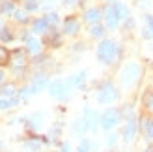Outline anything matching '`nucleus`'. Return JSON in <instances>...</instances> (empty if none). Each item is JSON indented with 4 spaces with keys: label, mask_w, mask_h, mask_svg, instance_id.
I'll return each instance as SVG.
<instances>
[{
    "label": "nucleus",
    "mask_w": 153,
    "mask_h": 152,
    "mask_svg": "<svg viewBox=\"0 0 153 152\" xmlns=\"http://www.w3.org/2000/svg\"><path fill=\"white\" fill-rule=\"evenodd\" d=\"M64 30H65L67 34H75L76 30H79V23H76V19H73V17L65 19V23H64Z\"/></svg>",
    "instance_id": "nucleus-10"
},
{
    "label": "nucleus",
    "mask_w": 153,
    "mask_h": 152,
    "mask_svg": "<svg viewBox=\"0 0 153 152\" xmlns=\"http://www.w3.org/2000/svg\"><path fill=\"white\" fill-rule=\"evenodd\" d=\"M149 107L153 109V98H151V100H149Z\"/></svg>",
    "instance_id": "nucleus-35"
},
{
    "label": "nucleus",
    "mask_w": 153,
    "mask_h": 152,
    "mask_svg": "<svg viewBox=\"0 0 153 152\" xmlns=\"http://www.w3.org/2000/svg\"><path fill=\"white\" fill-rule=\"evenodd\" d=\"M26 49H28V53H32V55H37L39 49H41L39 40H36V38H28V40H26Z\"/></svg>",
    "instance_id": "nucleus-9"
},
{
    "label": "nucleus",
    "mask_w": 153,
    "mask_h": 152,
    "mask_svg": "<svg viewBox=\"0 0 153 152\" xmlns=\"http://www.w3.org/2000/svg\"><path fill=\"white\" fill-rule=\"evenodd\" d=\"M2 79H4V73H2V71H0V83H2Z\"/></svg>",
    "instance_id": "nucleus-36"
},
{
    "label": "nucleus",
    "mask_w": 153,
    "mask_h": 152,
    "mask_svg": "<svg viewBox=\"0 0 153 152\" xmlns=\"http://www.w3.org/2000/svg\"><path fill=\"white\" fill-rule=\"evenodd\" d=\"M49 92L52 98H58V100H64L69 92V85H67V81H54L49 85Z\"/></svg>",
    "instance_id": "nucleus-4"
},
{
    "label": "nucleus",
    "mask_w": 153,
    "mask_h": 152,
    "mask_svg": "<svg viewBox=\"0 0 153 152\" xmlns=\"http://www.w3.org/2000/svg\"><path fill=\"white\" fill-rule=\"evenodd\" d=\"M84 120H86V124H88V130H91V132L97 130L99 117H97V113L94 109H84Z\"/></svg>",
    "instance_id": "nucleus-7"
},
{
    "label": "nucleus",
    "mask_w": 153,
    "mask_h": 152,
    "mask_svg": "<svg viewBox=\"0 0 153 152\" xmlns=\"http://www.w3.org/2000/svg\"><path fill=\"white\" fill-rule=\"evenodd\" d=\"M91 36L94 38H99V36H103V26H99V25H95V26H91Z\"/></svg>",
    "instance_id": "nucleus-23"
},
{
    "label": "nucleus",
    "mask_w": 153,
    "mask_h": 152,
    "mask_svg": "<svg viewBox=\"0 0 153 152\" xmlns=\"http://www.w3.org/2000/svg\"><path fill=\"white\" fill-rule=\"evenodd\" d=\"M84 79H86V73L80 71V73L73 75V77L67 81V85H69V87H79V85H82V83H84Z\"/></svg>",
    "instance_id": "nucleus-14"
},
{
    "label": "nucleus",
    "mask_w": 153,
    "mask_h": 152,
    "mask_svg": "<svg viewBox=\"0 0 153 152\" xmlns=\"http://www.w3.org/2000/svg\"><path fill=\"white\" fill-rule=\"evenodd\" d=\"M41 120H43L41 115H36V117H34V126H36V128H37V126H41Z\"/></svg>",
    "instance_id": "nucleus-32"
},
{
    "label": "nucleus",
    "mask_w": 153,
    "mask_h": 152,
    "mask_svg": "<svg viewBox=\"0 0 153 152\" xmlns=\"http://www.w3.org/2000/svg\"><path fill=\"white\" fill-rule=\"evenodd\" d=\"M25 147L26 148H32V150H39V143H37V141H28Z\"/></svg>",
    "instance_id": "nucleus-27"
},
{
    "label": "nucleus",
    "mask_w": 153,
    "mask_h": 152,
    "mask_svg": "<svg viewBox=\"0 0 153 152\" xmlns=\"http://www.w3.org/2000/svg\"><path fill=\"white\" fill-rule=\"evenodd\" d=\"M90 147H91V143L88 139H84L80 145H79V152H90Z\"/></svg>",
    "instance_id": "nucleus-22"
},
{
    "label": "nucleus",
    "mask_w": 153,
    "mask_h": 152,
    "mask_svg": "<svg viewBox=\"0 0 153 152\" xmlns=\"http://www.w3.org/2000/svg\"><path fill=\"white\" fill-rule=\"evenodd\" d=\"M47 28H49V23L45 21V19H37V21H34V25H32V30H34L36 34L47 32Z\"/></svg>",
    "instance_id": "nucleus-11"
},
{
    "label": "nucleus",
    "mask_w": 153,
    "mask_h": 152,
    "mask_svg": "<svg viewBox=\"0 0 153 152\" xmlns=\"http://www.w3.org/2000/svg\"><path fill=\"white\" fill-rule=\"evenodd\" d=\"M0 38H2L4 41H11V34L7 32V30H0Z\"/></svg>",
    "instance_id": "nucleus-28"
},
{
    "label": "nucleus",
    "mask_w": 153,
    "mask_h": 152,
    "mask_svg": "<svg viewBox=\"0 0 153 152\" xmlns=\"http://www.w3.org/2000/svg\"><path fill=\"white\" fill-rule=\"evenodd\" d=\"M45 21H47L49 25H56V23H58V15L56 13H49L47 17H45Z\"/></svg>",
    "instance_id": "nucleus-24"
},
{
    "label": "nucleus",
    "mask_w": 153,
    "mask_h": 152,
    "mask_svg": "<svg viewBox=\"0 0 153 152\" xmlns=\"http://www.w3.org/2000/svg\"><path fill=\"white\" fill-rule=\"evenodd\" d=\"M26 8H28V10H36V8H37V4H36V0H28V4H26Z\"/></svg>",
    "instance_id": "nucleus-33"
},
{
    "label": "nucleus",
    "mask_w": 153,
    "mask_h": 152,
    "mask_svg": "<svg viewBox=\"0 0 153 152\" xmlns=\"http://www.w3.org/2000/svg\"><path fill=\"white\" fill-rule=\"evenodd\" d=\"M138 77H140V66L134 64V62L127 64L123 70H121V85H123V87L134 85V81L138 79Z\"/></svg>",
    "instance_id": "nucleus-1"
},
{
    "label": "nucleus",
    "mask_w": 153,
    "mask_h": 152,
    "mask_svg": "<svg viewBox=\"0 0 153 152\" xmlns=\"http://www.w3.org/2000/svg\"><path fill=\"white\" fill-rule=\"evenodd\" d=\"M97 100H99V103H112L114 100H118V90L112 85H105L101 90H99Z\"/></svg>",
    "instance_id": "nucleus-5"
},
{
    "label": "nucleus",
    "mask_w": 153,
    "mask_h": 152,
    "mask_svg": "<svg viewBox=\"0 0 153 152\" xmlns=\"http://www.w3.org/2000/svg\"><path fill=\"white\" fill-rule=\"evenodd\" d=\"M146 132H148V137L153 139V122H149V124L146 126Z\"/></svg>",
    "instance_id": "nucleus-30"
},
{
    "label": "nucleus",
    "mask_w": 153,
    "mask_h": 152,
    "mask_svg": "<svg viewBox=\"0 0 153 152\" xmlns=\"http://www.w3.org/2000/svg\"><path fill=\"white\" fill-rule=\"evenodd\" d=\"M99 122H101V126L105 128V130H110V128H114L118 122H120V111L118 109H108L105 111L101 118H99Z\"/></svg>",
    "instance_id": "nucleus-3"
},
{
    "label": "nucleus",
    "mask_w": 153,
    "mask_h": 152,
    "mask_svg": "<svg viewBox=\"0 0 153 152\" xmlns=\"http://www.w3.org/2000/svg\"><path fill=\"white\" fill-rule=\"evenodd\" d=\"M64 2H65V4H73V2H75V0H64Z\"/></svg>",
    "instance_id": "nucleus-34"
},
{
    "label": "nucleus",
    "mask_w": 153,
    "mask_h": 152,
    "mask_svg": "<svg viewBox=\"0 0 153 152\" xmlns=\"http://www.w3.org/2000/svg\"><path fill=\"white\" fill-rule=\"evenodd\" d=\"M13 64H17V66H22V64H25V55H22L21 51H15V53H13Z\"/></svg>",
    "instance_id": "nucleus-19"
},
{
    "label": "nucleus",
    "mask_w": 153,
    "mask_h": 152,
    "mask_svg": "<svg viewBox=\"0 0 153 152\" xmlns=\"http://www.w3.org/2000/svg\"><path fill=\"white\" fill-rule=\"evenodd\" d=\"M114 10H116V13H118V17H120V19H127V17H129V11H127L125 4L116 2V4H114Z\"/></svg>",
    "instance_id": "nucleus-15"
},
{
    "label": "nucleus",
    "mask_w": 153,
    "mask_h": 152,
    "mask_svg": "<svg viewBox=\"0 0 153 152\" xmlns=\"http://www.w3.org/2000/svg\"><path fill=\"white\" fill-rule=\"evenodd\" d=\"M86 130H88V124H86V120H84V117L82 118H76L75 122H73V132L75 133H80L82 135Z\"/></svg>",
    "instance_id": "nucleus-12"
},
{
    "label": "nucleus",
    "mask_w": 153,
    "mask_h": 152,
    "mask_svg": "<svg viewBox=\"0 0 153 152\" xmlns=\"http://www.w3.org/2000/svg\"><path fill=\"white\" fill-rule=\"evenodd\" d=\"M2 11H4V13H10V11H13V6H11L10 2H6V4L2 6Z\"/></svg>",
    "instance_id": "nucleus-31"
},
{
    "label": "nucleus",
    "mask_w": 153,
    "mask_h": 152,
    "mask_svg": "<svg viewBox=\"0 0 153 152\" xmlns=\"http://www.w3.org/2000/svg\"><path fill=\"white\" fill-rule=\"evenodd\" d=\"M114 56H116V43L110 41V40H105L97 47V58L101 60V62L108 64L110 60H114Z\"/></svg>",
    "instance_id": "nucleus-2"
},
{
    "label": "nucleus",
    "mask_w": 153,
    "mask_h": 152,
    "mask_svg": "<svg viewBox=\"0 0 153 152\" xmlns=\"http://www.w3.org/2000/svg\"><path fill=\"white\" fill-rule=\"evenodd\" d=\"M10 62V53H7L6 47H0V66H4Z\"/></svg>",
    "instance_id": "nucleus-18"
},
{
    "label": "nucleus",
    "mask_w": 153,
    "mask_h": 152,
    "mask_svg": "<svg viewBox=\"0 0 153 152\" xmlns=\"http://www.w3.org/2000/svg\"><path fill=\"white\" fill-rule=\"evenodd\" d=\"M32 94H34V88H32V85L21 90V98H22V100H25V98H30V96H32Z\"/></svg>",
    "instance_id": "nucleus-21"
},
{
    "label": "nucleus",
    "mask_w": 153,
    "mask_h": 152,
    "mask_svg": "<svg viewBox=\"0 0 153 152\" xmlns=\"http://www.w3.org/2000/svg\"><path fill=\"white\" fill-rule=\"evenodd\" d=\"M11 105H15V100H0V109H7Z\"/></svg>",
    "instance_id": "nucleus-25"
},
{
    "label": "nucleus",
    "mask_w": 153,
    "mask_h": 152,
    "mask_svg": "<svg viewBox=\"0 0 153 152\" xmlns=\"http://www.w3.org/2000/svg\"><path fill=\"white\" fill-rule=\"evenodd\" d=\"M105 21H106V26H108V28H116L118 26L120 17H118L116 10H114V6H108L105 10Z\"/></svg>",
    "instance_id": "nucleus-6"
},
{
    "label": "nucleus",
    "mask_w": 153,
    "mask_h": 152,
    "mask_svg": "<svg viewBox=\"0 0 153 152\" xmlns=\"http://www.w3.org/2000/svg\"><path fill=\"white\" fill-rule=\"evenodd\" d=\"M146 25L148 28L144 30V38H153V17L151 15H146Z\"/></svg>",
    "instance_id": "nucleus-17"
},
{
    "label": "nucleus",
    "mask_w": 153,
    "mask_h": 152,
    "mask_svg": "<svg viewBox=\"0 0 153 152\" xmlns=\"http://www.w3.org/2000/svg\"><path fill=\"white\" fill-rule=\"evenodd\" d=\"M47 85V77H43V75H39V77H36V81L32 83V88H34V92H39V90Z\"/></svg>",
    "instance_id": "nucleus-16"
},
{
    "label": "nucleus",
    "mask_w": 153,
    "mask_h": 152,
    "mask_svg": "<svg viewBox=\"0 0 153 152\" xmlns=\"http://www.w3.org/2000/svg\"><path fill=\"white\" fill-rule=\"evenodd\" d=\"M116 137H118L116 133H114V135H108V137H106V145H108V147H112V145H116Z\"/></svg>",
    "instance_id": "nucleus-29"
},
{
    "label": "nucleus",
    "mask_w": 153,
    "mask_h": 152,
    "mask_svg": "<svg viewBox=\"0 0 153 152\" xmlns=\"http://www.w3.org/2000/svg\"><path fill=\"white\" fill-rule=\"evenodd\" d=\"M15 19H17V21H26V11L17 10V11H15Z\"/></svg>",
    "instance_id": "nucleus-26"
},
{
    "label": "nucleus",
    "mask_w": 153,
    "mask_h": 152,
    "mask_svg": "<svg viewBox=\"0 0 153 152\" xmlns=\"http://www.w3.org/2000/svg\"><path fill=\"white\" fill-rule=\"evenodd\" d=\"M84 19H86L88 23H97L99 19H101V11L95 10V8H91V10H88L86 13H84Z\"/></svg>",
    "instance_id": "nucleus-13"
},
{
    "label": "nucleus",
    "mask_w": 153,
    "mask_h": 152,
    "mask_svg": "<svg viewBox=\"0 0 153 152\" xmlns=\"http://www.w3.org/2000/svg\"><path fill=\"white\" fill-rule=\"evenodd\" d=\"M134 135H136V124L133 122V120H129L127 126H125V130H123V139H125V143H131L134 139Z\"/></svg>",
    "instance_id": "nucleus-8"
},
{
    "label": "nucleus",
    "mask_w": 153,
    "mask_h": 152,
    "mask_svg": "<svg viewBox=\"0 0 153 152\" xmlns=\"http://www.w3.org/2000/svg\"><path fill=\"white\" fill-rule=\"evenodd\" d=\"M0 94L6 96V98H11V96L15 94V87H13V85H7V87H4L2 90H0Z\"/></svg>",
    "instance_id": "nucleus-20"
}]
</instances>
